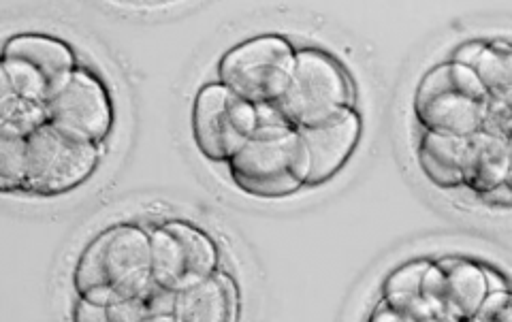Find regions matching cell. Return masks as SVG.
<instances>
[{"instance_id":"obj_1","label":"cell","mask_w":512,"mask_h":322,"mask_svg":"<svg viewBox=\"0 0 512 322\" xmlns=\"http://www.w3.org/2000/svg\"><path fill=\"white\" fill-rule=\"evenodd\" d=\"M310 152L299 128L276 103L256 105V128L246 146L229 160L237 188L259 199H282L308 184Z\"/></svg>"},{"instance_id":"obj_2","label":"cell","mask_w":512,"mask_h":322,"mask_svg":"<svg viewBox=\"0 0 512 322\" xmlns=\"http://www.w3.org/2000/svg\"><path fill=\"white\" fill-rule=\"evenodd\" d=\"M150 233L122 224L96 237L75 271L79 297L109 305L141 295L152 284Z\"/></svg>"},{"instance_id":"obj_3","label":"cell","mask_w":512,"mask_h":322,"mask_svg":"<svg viewBox=\"0 0 512 322\" xmlns=\"http://www.w3.org/2000/svg\"><path fill=\"white\" fill-rule=\"evenodd\" d=\"M489 101L470 67L444 62L423 77L414 111L425 131L470 137L483 126Z\"/></svg>"},{"instance_id":"obj_4","label":"cell","mask_w":512,"mask_h":322,"mask_svg":"<svg viewBox=\"0 0 512 322\" xmlns=\"http://www.w3.org/2000/svg\"><path fill=\"white\" fill-rule=\"evenodd\" d=\"M297 52L278 35L254 37L222 56L218 77L250 105L278 103L295 73Z\"/></svg>"},{"instance_id":"obj_5","label":"cell","mask_w":512,"mask_h":322,"mask_svg":"<svg viewBox=\"0 0 512 322\" xmlns=\"http://www.w3.org/2000/svg\"><path fill=\"white\" fill-rule=\"evenodd\" d=\"M348 75L331 56L320 50L297 52L295 73L276 103L295 128H314L350 107Z\"/></svg>"},{"instance_id":"obj_6","label":"cell","mask_w":512,"mask_h":322,"mask_svg":"<svg viewBox=\"0 0 512 322\" xmlns=\"http://www.w3.org/2000/svg\"><path fill=\"white\" fill-rule=\"evenodd\" d=\"M26 141V190L41 197H58L84 184L103 154L101 146L64 133L50 122L28 135Z\"/></svg>"},{"instance_id":"obj_7","label":"cell","mask_w":512,"mask_h":322,"mask_svg":"<svg viewBox=\"0 0 512 322\" xmlns=\"http://www.w3.org/2000/svg\"><path fill=\"white\" fill-rule=\"evenodd\" d=\"M256 128V107L227 86L207 84L192 107V135L199 152L212 163L229 160L246 146Z\"/></svg>"},{"instance_id":"obj_8","label":"cell","mask_w":512,"mask_h":322,"mask_svg":"<svg viewBox=\"0 0 512 322\" xmlns=\"http://www.w3.org/2000/svg\"><path fill=\"white\" fill-rule=\"evenodd\" d=\"M152 278L171 291H184L210 278L218 267L214 241L186 222H167L150 233Z\"/></svg>"},{"instance_id":"obj_9","label":"cell","mask_w":512,"mask_h":322,"mask_svg":"<svg viewBox=\"0 0 512 322\" xmlns=\"http://www.w3.org/2000/svg\"><path fill=\"white\" fill-rule=\"evenodd\" d=\"M47 122L77 139L103 146L114 124V111L105 86L86 69H77L50 101Z\"/></svg>"},{"instance_id":"obj_10","label":"cell","mask_w":512,"mask_h":322,"mask_svg":"<svg viewBox=\"0 0 512 322\" xmlns=\"http://www.w3.org/2000/svg\"><path fill=\"white\" fill-rule=\"evenodd\" d=\"M487 295L483 267L466 259L429 263L423 273L421 297L434 312L436 322L470 320Z\"/></svg>"},{"instance_id":"obj_11","label":"cell","mask_w":512,"mask_h":322,"mask_svg":"<svg viewBox=\"0 0 512 322\" xmlns=\"http://www.w3.org/2000/svg\"><path fill=\"white\" fill-rule=\"evenodd\" d=\"M310 152L308 184H323L338 173L355 152L361 139V118L346 107L329 122L314 128H299Z\"/></svg>"},{"instance_id":"obj_12","label":"cell","mask_w":512,"mask_h":322,"mask_svg":"<svg viewBox=\"0 0 512 322\" xmlns=\"http://www.w3.org/2000/svg\"><path fill=\"white\" fill-rule=\"evenodd\" d=\"M239 316V291L227 273H212L203 282L178 291V322H233Z\"/></svg>"},{"instance_id":"obj_13","label":"cell","mask_w":512,"mask_h":322,"mask_svg":"<svg viewBox=\"0 0 512 322\" xmlns=\"http://www.w3.org/2000/svg\"><path fill=\"white\" fill-rule=\"evenodd\" d=\"M3 58L22 60L35 67L50 84L52 96L69 82L75 69V54L67 43L45 35H18L7 45Z\"/></svg>"},{"instance_id":"obj_14","label":"cell","mask_w":512,"mask_h":322,"mask_svg":"<svg viewBox=\"0 0 512 322\" xmlns=\"http://www.w3.org/2000/svg\"><path fill=\"white\" fill-rule=\"evenodd\" d=\"M461 173L463 184L478 195L510 180V141L476 131L468 137Z\"/></svg>"},{"instance_id":"obj_15","label":"cell","mask_w":512,"mask_h":322,"mask_svg":"<svg viewBox=\"0 0 512 322\" xmlns=\"http://www.w3.org/2000/svg\"><path fill=\"white\" fill-rule=\"evenodd\" d=\"M468 137H455L434 131H423L419 143V163L427 180L440 188H455L463 184L461 163L466 154Z\"/></svg>"},{"instance_id":"obj_16","label":"cell","mask_w":512,"mask_h":322,"mask_svg":"<svg viewBox=\"0 0 512 322\" xmlns=\"http://www.w3.org/2000/svg\"><path fill=\"white\" fill-rule=\"evenodd\" d=\"M470 69L491 99L512 101V47L508 41L485 43Z\"/></svg>"},{"instance_id":"obj_17","label":"cell","mask_w":512,"mask_h":322,"mask_svg":"<svg viewBox=\"0 0 512 322\" xmlns=\"http://www.w3.org/2000/svg\"><path fill=\"white\" fill-rule=\"evenodd\" d=\"M47 124V105L20 96L0 79V128L28 137Z\"/></svg>"},{"instance_id":"obj_18","label":"cell","mask_w":512,"mask_h":322,"mask_svg":"<svg viewBox=\"0 0 512 322\" xmlns=\"http://www.w3.org/2000/svg\"><path fill=\"white\" fill-rule=\"evenodd\" d=\"M28 141L26 137L0 128V190L13 192L26 188Z\"/></svg>"},{"instance_id":"obj_19","label":"cell","mask_w":512,"mask_h":322,"mask_svg":"<svg viewBox=\"0 0 512 322\" xmlns=\"http://www.w3.org/2000/svg\"><path fill=\"white\" fill-rule=\"evenodd\" d=\"M0 79L18 92L24 99L37 101V103H45L52 99V90L50 84L45 82V77L30 64L15 60V58H3L0 62Z\"/></svg>"},{"instance_id":"obj_20","label":"cell","mask_w":512,"mask_h":322,"mask_svg":"<svg viewBox=\"0 0 512 322\" xmlns=\"http://www.w3.org/2000/svg\"><path fill=\"white\" fill-rule=\"evenodd\" d=\"M143 299L148 305V320L150 322H178L175 320V301H178V293L171 288L160 286L152 280V284L143 291Z\"/></svg>"},{"instance_id":"obj_21","label":"cell","mask_w":512,"mask_h":322,"mask_svg":"<svg viewBox=\"0 0 512 322\" xmlns=\"http://www.w3.org/2000/svg\"><path fill=\"white\" fill-rule=\"evenodd\" d=\"M427 261H416L410 265H404L391 273L387 284H384V295H419L423 273L427 271Z\"/></svg>"},{"instance_id":"obj_22","label":"cell","mask_w":512,"mask_h":322,"mask_svg":"<svg viewBox=\"0 0 512 322\" xmlns=\"http://www.w3.org/2000/svg\"><path fill=\"white\" fill-rule=\"evenodd\" d=\"M391 308L402 316V322H436L425 299L419 295H384Z\"/></svg>"},{"instance_id":"obj_23","label":"cell","mask_w":512,"mask_h":322,"mask_svg":"<svg viewBox=\"0 0 512 322\" xmlns=\"http://www.w3.org/2000/svg\"><path fill=\"white\" fill-rule=\"evenodd\" d=\"M512 318V297L510 291H491L480 301L478 310L470 320L474 322H508Z\"/></svg>"},{"instance_id":"obj_24","label":"cell","mask_w":512,"mask_h":322,"mask_svg":"<svg viewBox=\"0 0 512 322\" xmlns=\"http://www.w3.org/2000/svg\"><path fill=\"white\" fill-rule=\"evenodd\" d=\"M510 109H512L510 101L491 99L480 131L510 141V128H512V111Z\"/></svg>"},{"instance_id":"obj_25","label":"cell","mask_w":512,"mask_h":322,"mask_svg":"<svg viewBox=\"0 0 512 322\" xmlns=\"http://www.w3.org/2000/svg\"><path fill=\"white\" fill-rule=\"evenodd\" d=\"M109 322H143L148 320V305L143 293L109 305Z\"/></svg>"},{"instance_id":"obj_26","label":"cell","mask_w":512,"mask_h":322,"mask_svg":"<svg viewBox=\"0 0 512 322\" xmlns=\"http://www.w3.org/2000/svg\"><path fill=\"white\" fill-rule=\"evenodd\" d=\"M75 320L77 322H109V310L107 305L94 303L86 297H79L75 308Z\"/></svg>"},{"instance_id":"obj_27","label":"cell","mask_w":512,"mask_h":322,"mask_svg":"<svg viewBox=\"0 0 512 322\" xmlns=\"http://www.w3.org/2000/svg\"><path fill=\"white\" fill-rule=\"evenodd\" d=\"M480 199H483V201L489 203V205H493V207H504V209H508L510 203H512L510 180H506V182L498 184L495 188L483 192V195H480Z\"/></svg>"},{"instance_id":"obj_28","label":"cell","mask_w":512,"mask_h":322,"mask_svg":"<svg viewBox=\"0 0 512 322\" xmlns=\"http://www.w3.org/2000/svg\"><path fill=\"white\" fill-rule=\"evenodd\" d=\"M483 47H485L483 41H470V43H466V45L457 47L453 58L448 60V62L463 64V67H472V62L476 60V56H478L480 52H483Z\"/></svg>"},{"instance_id":"obj_29","label":"cell","mask_w":512,"mask_h":322,"mask_svg":"<svg viewBox=\"0 0 512 322\" xmlns=\"http://www.w3.org/2000/svg\"><path fill=\"white\" fill-rule=\"evenodd\" d=\"M372 320H374V322H402V316H399V314L391 308V305L382 299L380 305H378V308H376L374 314H372Z\"/></svg>"},{"instance_id":"obj_30","label":"cell","mask_w":512,"mask_h":322,"mask_svg":"<svg viewBox=\"0 0 512 322\" xmlns=\"http://www.w3.org/2000/svg\"><path fill=\"white\" fill-rule=\"evenodd\" d=\"M483 273H485V282H487V293H491V291H508V284L500 276V273H495L493 269H487V267H483Z\"/></svg>"}]
</instances>
